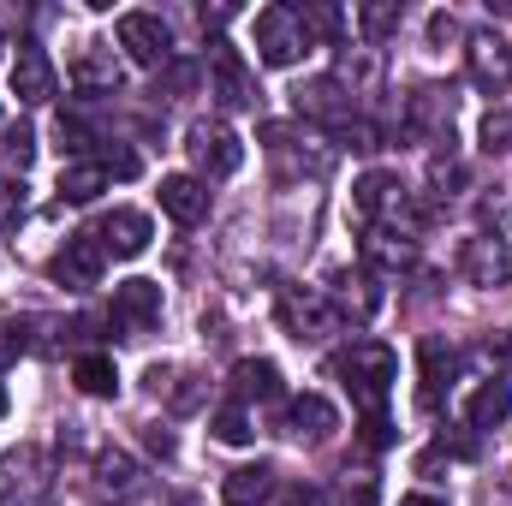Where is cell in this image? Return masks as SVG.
I'll return each mask as SVG.
<instances>
[{
    "label": "cell",
    "instance_id": "cell-3",
    "mask_svg": "<svg viewBox=\"0 0 512 506\" xmlns=\"http://www.w3.org/2000/svg\"><path fill=\"white\" fill-rule=\"evenodd\" d=\"M54 465L42 447H12L0 459V506H54Z\"/></svg>",
    "mask_w": 512,
    "mask_h": 506
},
{
    "label": "cell",
    "instance_id": "cell-27",
    "mask_svg": "<svg viewBox=\"0 0 512 506\" xmlns=\"http://www.w3.org/2000/svg\"><path fill=\"white\" fill-rule=\"evenodd\" d=\"M209 429H215V441H227V447H245V441L256 435V429H251V411H245L239 399H233V405H221Z\"/></svg>",
    "mask_w": 512,
    "mask_h": 506
},
{
    "label": "cell",
    "instance_id": "cell-38",
    "mask_svg": "<svg viewBox=\"0 0 512 506\" xmlns=\"http://www.w3.org/2000/svg\"><path fill=\"white\" fill-rule=\"evenodd\" d=\"M399 506H441V501H435V495H405Z\"/></svg>",
    "mask_w": 512,
    "mask_h": 506
},
{
    "label": "cell",
    "instance_id": "cell-34",
    "mask_svg": "<svg viewBox=\"0 0 512 506\" xmlns=\"http://www.w3.org/2000/svg\"><path fill=\"white\" fill-rule=\"evenodd\" d=\"M102 167H108V179H131L137 173V155L131 149H102Z\"/></svg>",
    "mask_w": 512,
    "mask_h": 506
},
{
    "label": "cell",
    "instance_id": "cell-30",
    "mask_svg": "<svg viewBox=\"0 0 512 506\" xmlns=\"http://www.w3.org/2000/svg\"><path fill=\"white\" fill-rule=\"evenodd\" d=\"M0 155H6V161H18V173H24V167H30V155H36V131L12 126V131H6V143H0Z\"/></svg>",
    "mask_w": 512,
    "mask_h": 506
},
{
    "label": "cell",
    "instance_id": "cell-6",
    "mask_svg": "<svg viewBox=\"0 0 512 506\" xmlns=\"http://www.w3.org/2000/svg\"><path fill=\"white\" fill-rule=\"evenodd\" d=\"M191 161H197V179H233L239 167H245V143H239V131L221 126V120H203V126H191Z\"/></svg>",
    "mask_w": 512,
    "mask_h": 506
},
{
    "label": "cell",
    "instance_id": "cell-18",
    "mask_svg": "<svg viewBox=\"0 0 512 506\" xmlns=\"http://www.w3.org/2000/svg\"><path fill=\"white\" fill-rule=\"evenodd\" d=\"M417 364H423V387H417V399H423V411H435L441 405V393H447V381H453V346L447 340H423L417 346Z\"/></svg>",
    "mask_w": 512,
    "mask_h": 506
},
{
    "label": "cell",
    "instance_id": "cell-32",
    "mask_svg": "<svg viewBox=\"0 0 512 506\" xmlns=\"http://www.w3.org/2000/svg\"><path fill=\"white\" fill-rule=\"evenodd\" d=\"M483 149H489V155L512 149V114H489V120H483Z\"/></svg>",
    "mask_w": 512,
    "mask_h": 506
},
{
    "label": "cell",
    "instance_id": "cell-13",
    "mask_svg": "<svg viewBox=\"0 0 512 506\" xmlns=\"http://www.w3.org/2000/svg\"><path fill=\"white\" fill-rule=\"evenodd\" d=\"M298 114L304 120H322V126H352V90L340 78H310L298 90Z\"/></svg>",
    "mask_w": 512,
    "mask_h": 506
},
{
    "label": "cell",
    "instance_id": "cell-16",
    "mask_svg": "<svg viewBox=\"0 0 512 506\" xmlns=\"http://www.w3.org/2000/svg\"><path fill=\"white\" fill-rule=\"evenodd\" d=\"M161 209L179 221V227H197L209 215V185L197 173H167L161 179Z\"/></svg>",
    "mask_w": 512,
    "mask_h": 506
},
{
    "label": "cell",
    "instance_id": "cell-39",
    "mask_svg": "<svg viewBox=\"0 0 512 506\" xmlns=\"http://www.w3.org/2000/svg\"><path fill=\"white\" fill-rule=\"evenodd\" d=\"M0 417H6V387H0Z\"/></svg>",
    "mask_w": 512,
    "mask_h": 506
},
{
    "label": "cell",
    "instance_id": "cell-28",
    "mask_svg": "<svg viewBox=\"0 0 512 506\" xmlns=\"http://www.w3.org/2000/svg\"><path fill=\"white\" fill-rule=\"evenodd\" d=\"M24 209H30L24 179H0V233H6V227H18V221H24Z\"/></svg>",
    "mask_w": 512,
    "mask_h": 506
},
{
    "label": "cell",
    "instance_id": "cell-8",
    "mask_svg": "<svg viewBox=\"0 0 512 506\" xmlns=\"http://www.w3.org/2000/svg\"><path fill=\"white\" fill-rule=\"evenodd\" d=\"M102 262H108V251L96 245V233H78V239H66V245L54 251L48 280L66 286V292H90V286H102Z\"/></svg>",
    "mask_w": 512,
    "mask_h": 506
},
{
    "label": "cell",
    "instance_id": "cell-21",
    "mask_svg": "<svg viewBox=\"0 0 512 506\" xmlns=\"http://www.w3.org/2000/svg\"><path fill=\"white\" fill-rule=\"evenodd\" d=\"M411 256H417V245H411L405 233H376V227H364V262H370L376 274L411 268Z\"/></svg>",
    "mask_w": 512,
    "mask_h": 506
},
{
    "label": "cell",
    "instance_id": "cell-20",
    "mask_svg": "<svg viewBox=\"0 0 512 506\" xmlns=\"http://www.w3.org/2000/svg\"><path fill=\"white\" fill-rule=\"evenodd\" d=\"M233 393H239V405H268V399H280V370L268 364V358H245V364H233Z\"/></svg>",
    "mask_w": 512,
    "mask_h": 506
},
{
    "label": "cell",
    "instance_id": "cell-12",
    "mask_svg": "<svg viewBox=\"0 0 512 506\" xmlns=\"http://www.w3.org/2000/svg\"><path fill=\"white\" fill-rule=\"evenodd\" d=\"M459 268H465L477 286H507V280H512V251H507V239H495V233H477V239H465Z\"/></svg>",
    "mask_w": 512,
    "mask_h": 506
},
{
    "label": "cell",
    "instance_id": "cell-35",
    "mask_svg": "<svg viewBox=\"0 0 512 506\" xmlns=\"http://www.w3.org/2000/svg\"><path fill=\"white\" fill-rule=\"evenodd\" d=\"M387 441H393V423H387L382 411H376V417H364V447H387Z\"/></svg>",
    "mask_w": 512,
    "mask_h": 506
},
{
    "label": "cell",
    "instance_id": "cell-26",
    "mask_svg": "<svg viewBox=\"0 0 512 506\" xmlns=\"http://www.w3.org/2000/svg\"><path fill=\"white\" fill-rule=\"evenodd\" d=\"M96 483H102L108 495H126V489H137V465H131V453L108 447V453L96 459Z\"/></svg>",
    "mask_w": 512,
    "mask_h": 506
},
{
    "label": "cell",
    "instance_id": "cell-17",
    "mask_svg": "<svg viewBox=\"0 0 512 506\" xmlns=\"http://www.w3.org/2000/svg\"><path fill=\"white\" fill-rule=\"evenodd\" d=\"M286 423H292L298 441H328V435L340 429V411H334L322 393H298V399L286 405Z\"/></svg>",
    "mask_w": 512,
    "mask_h": 506
},
{
    "label": "cell",
    "instance_id": "cell-31",
    "mask_svg": "<svg viewBox=\"0 0 512 506\" xmlns=\"http://www.w3.org/2000/svg\"><path fill=\"white\" fill-rule=\"evenodd\" d=\"M358 24H364V36H370V42H382L387 30L399 24V6H364V12H358Z\"/></svg>",
    "mask_w": 512,
    "mask_h": 506
},
{
    "label": "cell",
    "instance_id": "cell-10",
    "mask_svg": "<svg viewBox=\"0 0 512 506\" xmlns=\"http://www.w3.org/2000/svg\"><path fill=\"white\" fill-rule=\"evenodd\" d=\"M114 36H120V48H126L137 66H161V60L173 54V36H167V24H161L155 12H126V18L114 24Z\"/></svg>",
    "mask_w": 512,
    "mask_h": 506
},
{
    "label": "cell",
    "instance_id": "cell-9",
    "mask_svg": "<svg viewBox=\"0 0 512 506\" xmlns=\"http://www.w3.org/2000/svg\"><path fill=\"white\" fill-rule=\"evenodd\" d=\"M12 96L24 108H42V102L60 96V72H54V60L36 42H18V54H12Z\"/></svg>",
    "mask_w": 512,
    "mask_h": 506
},
{
    "label": "cell",
    "instance_id": "cell-22",
    "mask_svg": "<svg viewBox=\"0 0 512 506\" xmlns=\"http://www.w3.org/2000/svg\"><path fill=\"white\" fill-rule=\"evenodd\" d=\"M108 191V167L102 161H66L60 167V203H96Z\"/></svg>",
    "mask_w": 512,
    "mask_h": 506
},
{
    "label": "cell",
    "instance_id": "cell-24",
    "mask_svg": "<svg viewBox=\"0 0 512 506\" xmlns=\"http://www.w3.org/2000/svg\"><path fill=\"white\" fill-rule=\"evenodd\" d=\"M471 72H477L483 84H501L512 72V48L501 36H471Z\"/></svg>",
    "mask_w": 512,
    "mask_h": 506
},
{
    "label": "cell",
    "instance_id": "cell-37",
    "mask_svg": "<svg viewBox=\"0 0 512 506\" xmlns=\"http://www.w3.org/2000/svg\"><path fill=\"white\" fill-rule=\"evenodd\" d=\"M292 506H322V489H292Z\"/></svg>",
    "mask_w": 512,
    "mask_h": 506
},
{
    "label": "cell",
    "instance_id": "cell-5",
    "mask_svg": "<svg viewBox=\"0 0 512 506\" xmlns=\"http://www.w3.org/2000/svg\"><path fill=\"white\" fill-rule=\"evenodd\" d=\"M280 322H286V334H292L298 346H322V340L340 328L328 292H316V286H286V292H280Z\"/></svg>",
    "mask_w": 512,
    "mask_h": 506
},
{
    "label": "cell",
    "instance_id": "cell-29",
    "mask_svg": "<svg viewBox=\"0 0 512 506\" xmlns=\"http://www.w3.org/2000/svg\"><path fill=\"white\" fill-rule=\"evenodd\" d=\"M24 352H30V334H24V322H18V316H0V370H6V364H18Z\"/></svg>",
    "mask_w": 512,
    "mask_h": 506
},
{
    "label": "cell",
    "instance_id": "cell-23",
    "mask_svg": "<svg viewBox=\"0 0 512 506\" xmlns=\"http://www.w3.org/2000/svg\"><path fill=\"white\" fill-rule=\"evenodd\" d=\"M274 495V471L268 465H239L227 483H221V501L227 506H256V501H268Z\"/></svg>",
    "mask_w": 512,
    "mask_h": 506
},
{
    "label": "cell",
    "instance_id": "cell-7",
    "mask_svg": "<svg viewBox=\"0 0 512 506\" xmlns=\"http://www.w3.org/2000/svg\"><path fill=\"white\" fill-rule=\"evenodd\" d=\"M155 322H161V286H155V280H120V286H114L108 328H114L120 340H143Z\"/></svg>",
    "mask_w": 512,
    "mask_h": 506
},
{
    "label": "cell",
    "instance_id": "cell-33",
    "mask_svg": "<svg viewBox=\"0 0 512 506\" xmlns=\"http://www.w3.org/2000/svg\"><path fill=\"white\" fill-rule=\"evenodd\" d=\"M346 143H352V149H364V155H376V149H382V131L364 126V120H352V126H346Z\"/></svg>",
    "mask_w": 512,
    "mask_h": 506
},
{
    "label": "cell",
    "instance_id": "cell-15",
    "mask_svg": "<svg viewBox=\"0 0 512 506\" xmlns=\"http://www.w3.org/2000/svg\"><path fill=\"white\" fill-rule=\"evenodd\" d=\"M328 304H334V316H340V322H346V316H352V322H370V316L382 310V286H376L364 268H358V274H334Z\"/></svg>",
    "mask_w": 512,
    "mask_h": 506
},
{
    "label": "cell",
    "instance_id": "cell-19",
    "mask_svg": "<svg viewBox=\"0 0 512 506\" xmlns=\"http://www.w3.org/2000/svg\"><path fill=\"white\" fill-rule=\"evenodd\" d=\"M507 417H512V387L501 376H489L471 399H465V423H471V429H501Z\"/></svg>",
    "mask_w": 512,
    "mask_h": 506
},
{
    "label": "cell",
    "instance_id": "cell-11",
    "mask_svg": "<svg viewBox=\"0 0 512 506\" xmlns=\"http://www.w3.org/2000/svg\"><path fill=\"white\" fill-rule=\"evenodd\" d=\"M209 78H215V96H221L227 108H256V78H251V66H245V54H239L233 42H215Z\"/></svg>",
    "mask_w": 512,
    "mask_h": 506
},
{
    "label": "cell",
    "instance_id": "cell-36",
    "mask_svg": "<svg viewBox=\"0 0 512 506\" xmlns=\"http://www.w3.org/2000/svg\"><path fill=\"white\" fill-rule=\"evenodd\" d=\"M143 447H149V453H161V459H173V429L149 423V429H143Z\"/></svg>",
    "mask_w": 512,
    "mask_h": 506
},
{
    "label": "cell",
    "instance_id": "cell-2",
    "mask_svg": "<svg viewBox=\"0 0 512 506\" xmlns=\"http://www.w3.org/2000/svg\"><path fill=\"white\" fill-rule=\"evenodd\" d=\"M352 209H358V221L376 227V233H405V239H411V227H417L411 197H405V185H399L393 173H364V179L352 185Z\"/></svg>",
    "mask_w": 512,
    "mask_h": 506
},
{
    "label": "cell",
    "instance_id": "cell-1",
    "mask_svg": "<svg viewBox=\"0 0 512 506\" xmlns=\"http://www.w3.org/2000/svg\"><path fill=\"white\" fill-rule=\"evenodd\" d=\"M340 381H346V393H352V405L364 411V417H376L387 405V393H393V381H399V358L387 352L382 340H358L352 352H340Z\"/></svg>",
    "mask_w": 512,
    "mask_h": 506
},
{
    "label": "cell",
    "instance_id": "cell-4",
    "mask_svg": "<svg viewBox=\"0 0 512 506\" xmlns=\"http://www.w3.org/2000/svg\"><path fill=\"white\" fill-rule=\"evenodd\" d=\"M256 54L268 66H298L310 54V24L298 6H262L256 12Z\"/></svg>",
    "mask_w": 512,
    "mask_h": 506
},
{
    "label": "cell",
    "instance_id": "cell-25",
    "mask_svg": "<svg viewBox=\"0 0 512 506\" xmlns=\"http://www.w3.org/2000/svg\"><path fill=\"white\" fill-rule=\"evenodd\" d=\"M72 381H78L90 399H108V393L120 387V370H114V358H102V352H84V358L72 364Z\"/></svg>",
    "mask_w": 512,
    "mask_h": 506
},
{
    "label": "cell",
    "instance_id": "cell-14",
    "mask_svg": "<svg viewBox=\"0 0 512 506\" xmlns=\"http://www.w3.org/2000/svg\"><path fill=\"white\" fill-rule=\"evenodd\" d=\"M149 239H155V227H149V215H137V209H114V215H102V227H96V245L108 256H143Z\"/></svg>",
    "mask_w": 512,
    "mask_h": 506
}]
</instances>
